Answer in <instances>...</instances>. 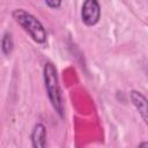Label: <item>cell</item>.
Listing matches in <instances>:
<instances>
[{"instance_id":"ba28073f","label":"cell","mask_w":148,"mask_h":148,"mask_svg":"<svg viewBox=\"0 0 148 148\" xmlns=\"http://www.w3.org/2000/svg\"><path fill=\"white\" fill-rule=\"evenodd\" d=\"M139 147H148V142H141L139 143Z\"/></svg>"},{"instance_id":"7a4b0ae2","label":"cell","mask_w":148,"mask_h":148,"mask_svg":"<svg viewBox=\"0 0 148 148\" xmlns=\"http://www.w3.org/2000/svg\"><path fill=\"white\" fill-rule=\"evenodd\" d=\"M14 21L29 35V37L37 44H45L47 39V32L44 24L30 12L23 8H15L12 12Z\"/></svg>"},{"instance_id":"8992f818","label":"cell","mask_w":148,"mask_h":148,"mask_svg":"<svg viewBox=\"0 0 148 148\" xmlns=\"http://www.w3.org/2000/svg\"><path fill=\"white\" fill-rule=\"evenodd\" d=\"M0 47L5 56H10V53L14 50V38H13L12 32L6 31L2 35L1 40H0Z\"/></svg>"},{"instance_id":"3957f363","label":"cell","mask_w":148,"mask_h":148,"mask_svg":"<svg viewBox=\"0 0 148 148\" xmlns=\"http://www.w3.org/2000/svg\"><path fill=\"white\" fill-rule=\"evenodd\" d=\"M102 15L101 3L98 0H84L81 7V20L84 25L94 27L96 25Z\"/></svg>"},{"instance_id":"277c9868","label":"cell","mask_w":148,"mask_h":148,"mask_svg":"<svg viewBox=\"0 0 148 148\" xmlns=\"http://www.w3.org/2000/svg\"><path fill=\"white\" fill-rule=\"evenodd\" d=\"M130 99H131L132 104L135 106V109L138 110L143 123L147 124L148 123V102H147L146 96L139 90H131Z\"/></svg>"},{"instance_id":"5b68a950","label":"cell","mask_w":148,"mask_h":148,"mask_svg":"<svg viewBox=\"0 0 148 148\" xmlns=\"http://www.w3.org/2000/svg\"><path fill=\"white\" fill-rule=\"evenodd\" d=\"M47 132L46 127L42 123H36L30 133V141L34 148H44L46 146Z\"/></svg>"},{"instance_id":"6da1fadb","label":"cell","mask_w":148,"mask_h":148,"mask_svg":"<svg viewBox=\"0 0 148 148\" xmlns=\"http://www.w3.org/2000/svg\"><path fill=\"white\" fill-rule=\"evenodd\" d=\"M43 81H44L45 91L51 106L53 108L54 112L62 119L65 117V105H64V99L61 94V87L59 83L57 68L51 61H47L44 64Z\"/></svg>"},{"instance_id":"52a82bcc","label":"cell","mask_w":148,"mask_h":148,"mask_svg":"<svg viewBox=\"0 0 148 148\" xmlns=\"http://www.w3.org/2000/svg\"><path fill=\"white\" fill-rule=\"evenodd\" d=\"M45 5L51 8V9H58L60 8L61 3H62V0H44Z\"/></svg>"}]
</instances>
